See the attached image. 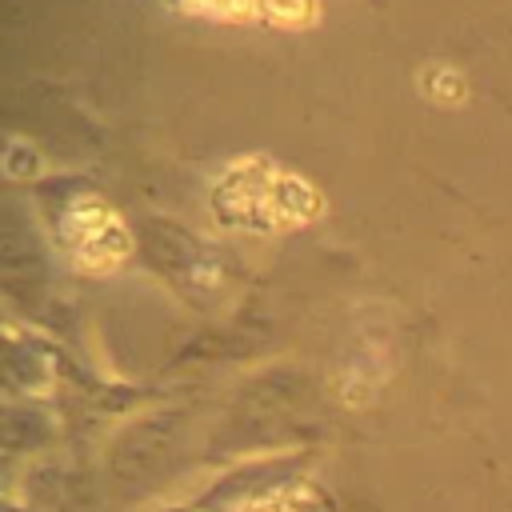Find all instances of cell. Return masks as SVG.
Returning a JSON list of instances; mask_svg holds the SVG:
<instances>
[{
    "mask_svg": "<svg viewBox=\"0 0 512 512\" xmlns=\"http://www.w3.org/2000/svg\"><path fill=\"white\" fill-rule=\"evenodd\" d=\"M60 232H64L72 260L80 268H92V272H112L132 252V236L124 228V220L116 216V208L100 196H88V192L68 200Z\"/></svg>",
    "mask_w": 512,
    "mask_h": 512,
    "instance_id": "1",
    "label": "cell"
},
{
    "mask_svg": "<svg viewBox=\"0 0 512 512\" xmlns=\"http://www.w3.org/2000/svg\"><path fill=\"white\" fill-rule=\"evenodd\" d=\"M276 176V164L268 156H240L228 164L216 184H212V212L224 228H244V232H268V184Z\"/></svg>",
    "mask_w": 512,
    "mask_h": 512,
    "instance_id": "2",
    "label": "cell"
},
{
    "mask_svg": "<svg viewBox=\"0 0 512 512\" xmlns=\"http://www.w3.org/2000/svg\"><path fill=\"white\" fill-rule=\"evenodd\" d=\"M264 212H268V232L272 228H300V224H312L316 216H324V196L304 176L276 168V176L268 184Z\"/></svg>",
    "mask_w": 512,
    "mask_h": 512,
    "instance_id": "3",
    "label": "cell"
},
{
    "mask_svg": "<svg viewBox=\"0 0 512 512\" xmlns=\"http://www.w3.org/2000/svg\"><path fill=\"white\" fill-rule=\"evenodd\" d=\"M256 12H260V20L288 24V28H304V24L320 20L316 0H256Z\"/></svg>",
    "mask_w": 512,
    "mask_h": 512,
    "instance_id": "4",
    "label": "cell"
},
{
    "mask_svg": "<svg viewBox=\"0 0 512 512\" xmlns=\"http://www.w3.org/2000/svg\"><path fill=\"white\" fill-rule=\"evenodd\" d=\"M180 12L212 16V20H256V0H168Z\"/></svg>",
    "mask_w": 512,
    "mask_h": 512,
    "instance_id": "5",
    "label": "cell"
},
{
    "mask_svg": "<svg viewBox=\"0 0 512 512\" xmlns=\"http://www.w3.org/2000/svg\"><path fill=\"white\" fill-rule=\"evenodd\" d=\"M420 88H424L432 100H452V104L464 100V76H460L456 68H448V64H428V68L420 72Z\"/></svg>",
    "mask_w": 512,
    "mask_h": 512,
    "instance_id": "6",
    "label": "cell"
},
{
    "mask_svg": "<svg viewBox=\"0 0 512 512\" xmlns=\"http://www.w3.org/2000/svg\"><path fill=\"white\" fill-rule=\"evenodd\" d=\"M260 512H312V508H300L296 500H288V496H280V500H272V504H264Z\"/></svg>",
    "mask_w": 512,
    "mask_h": 512,
    "instance_id": "7",
    "label": "cell"
}]
</instances>
